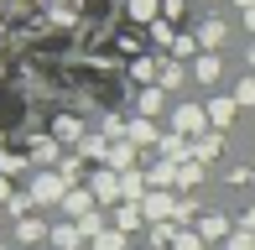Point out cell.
Returning a JSON list of instances; mask_svg holds the SVG:
<instances>
[{
  "instance_id": "cell-2",
  "label": "cell",
  "mask_w": 255,
  "mask_h": 250,
  "mask_svg": "<svg viewBox=\"0 0 255 250\" xmlns=\"http://www.w3.org/2000/svg\"><path fill=\"white\" fill-rule=\"evenodd\" d=\"M229 250H255V245L245 240V235H235V240H229Z\"/></svg>"
},
{
  "instance_id": "cell-1",
  "label": "cell",
  "mask_w": 255,
  "mask_h": 250,
  "mask_svg": "<svg viewBox=\"0 0 255 250\" xmlns=\"http://www.w3.org/2000/svg\"><path fill=\"white\" fill-rule=\"evenodd\" d=\"M198 230H203V240H219V235H224V219H203Z\"/></svg>"
},
{
  "instance_id": "cell-3",
  "label": "cell",
  "mask_w": 255,
  "mask_h": 250,
  "mask_svg": "<svg viewBox=\"0 0 255 250\" xmlns=\"http://www.w3.org/2000/svg\"><path fill=\"white\" fill-rule=\"evenodd\" d=\"M177 250H198V240H193V235H182V240H177Z\"/></svg>"
}]
</instances>
